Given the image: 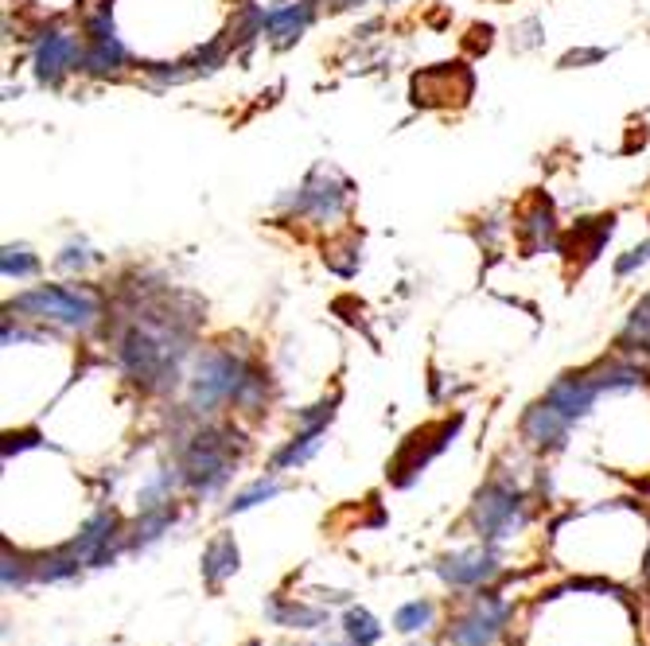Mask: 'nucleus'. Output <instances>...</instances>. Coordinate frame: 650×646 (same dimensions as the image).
I'll return each instance as SVG.
<instances>
[{"label":"nucleus","instance_id":"obj_19","mask_svg":"<svg viewBox=\"0 0 650 646\" xmlns=\"http://www.w3.org/2000/svg\"><path fill=\"white\" fill-rule=\"evenodd\" d=\"M176 522V506H156V510H141L133 534H129V549H141V545H152L156 538H164V530Z\"/></svg>","mask_w":650,"mask_h":646},{"label":"nucleus","instance_id":"obj_34","mask_svg":"<svg viewBox=\"0 0 650 646\" xmlns=\"http://www.w3.org/2000/svg\"><path fill=\"white\" fill-rule=\"evenodd\" d=\"M39 436L36 432H20V436H8V444H4V460H12V452H24V448H36Z\"/></svg>","mask_w":650,"mask_h":646},{"label":"nucleus","instance_id":"obj_17","mask_svg":"<svg viewBox=\"0 0 650 646\" xmlns=\"http://www.w3.org/2000/svg\"><path fill=\"white\" fill-rule=\"evenodd\" d=\"M604 394H631V390H639L643 382H647V374L635 366V362L627 359H612L604 362V366H596L592 374H588Z\"/></svg>","mask_w":650,"mask_h":646},{"label":"nucleus","instance_id":"obj_25","mask_svg":"<svg viewBox=\"0 0 650 646\" xmlns=\"http://www.w3.org/2000/svg\"><path fill=\"white\" fill-rule=\"evenodd\" d=\"M82 565H86V561H82V557H74L71 549L63 545L59 553H47V557H43V565L36 569V576H39V580H47V584H55V580H74Z\"/></svg>","mask_w":650,"mask_h":646},{"label":"nucleus","instance_id":"obj_26","mask_svg":"<svg viewBox=\"0 0 650 646\" xmlns=\"http://www.w3.org/2000/svg\"><path fill=\"white\" fill-rule=\"evenodd\" d=\"M0 269H4V277L12 281H24V277H36L39 273V261L36 253L28 250V246H4V253H0Z\"/></svg>","mask_w":650,"mask_h":646},{"label":"nucleus","instance_id":"obj_21","mask_svg":"<svg viewBox=\"0 0 650 646\" xmlns=\"http://www.w3.org/2000/svg\"><path fill=\"white\" fill-rule=\"evenodd\" d=\"M518 234H522V242L530 246V250H542L553 242V234H557V226H553V211H549V203H538L530 215L518 222Z\"/></svg>","mask_w":650,"mask_h":646},{"label":"nucleus","instance_id":"obj_11","mask_svg":"<svg viewBox=\"0 0 650 646\" xmlns=\"http://www.w3.org/2000/svg\"><path fill=\"white\" fill-rule=\"evenodd\" d=\"M436 573L452 588H483L487 580L499 576V557L491 549H464L456 557H444L436 565Z\"/></svg>","mask_w":650,"mask_h":646},{"label":"nucleus","instance_id":"obj_15","mask_svg":"<svg viewBox=\"0 0 650 646\" xmlns=\"http://www.w3.org/2000/svg\"><path fill=\"white\" fill-rule=\"evenodd\" d=\"M265 615L277 623V627H296V631H316L327 623L324 608H308V604H292L285 596H269L265 600Z\"/></svg>","mask_w":650,"mask_h":646},{"label":"nucleus","instance_id":"obj_4","mask_svg":"<svg viewBox=\"0 0 650 646\" xmlns=\"http://www.w3.org/2000/svg\"><path fill=\"white\" fill-rule=\"evenodd\" d=\"M471 526H475V534L487 541V545L506 541L510 534H518V530L526 526V495H522L510 479H491V483L475 495Z\"/></svg>","mask_w":650,"mask_h":646},{"label":"nucleus","instance_id":"obj_27","mask_svg":"<svg viewBox=\"0 0 650 646\" xmlns=\"http://www.w3.org/2000/svg\"><path fill=\"white\" fill-rule=\"evenodd\" d=\"M433 604L429 600H413V604H401L398 615H394V627H398L401 635H417V631H425L429 623H433Z\"/></svg>","mask_w":650,"mask_h":646},{"label":"nucleus","instance_id":"obj_31","mask_svg":"<svg viewBox=\"0 0 650 646\" xmlns=\"http://www.w3.org/2000/svg\"><path fill=\"white\" fill-rule=\"evenodd\" d=\"M32 580V565H24L20 557H12L8 549H4V588L12 592V588H24Z\"/></svg>","mask_w":650,"mask_h":646},{"label":"nucleus","instance_id":"obj_23","mask_svg":"<svg viewBox=\"0 0 650 646\" xmlns=\"http://www.w3.org/2000/svg\"><path fill=\"white\" fill-rule=\"evenodd\" d=\"M180 479H183L180 467H160V471L145 483V491H141V510H156V506L172 503V487H176Z\"/></svg>","mask_w":650,"mask_h":646},{"label":"nucleus","instance_id":"obj_8","mask_svg":"<svg viewBox=\"0 0 650 646\" xmlns=\"http://www.w3.org/2000/svg\"><path fill=\"white\" fill-rule=\"evenodd\" d=\"M129 63V51L113 28V16H109V4H102L90 20H86V55H82V67L90 74H117Z\"/></svg>","mask_w":650,"mask_h":646},{"label":"nucleus","instance_id":"obj_7","mask_svg":"<svg viewBox=\"0 0 650 646\" xmlns=\"http://www.w3.org/2000/svg\"><path fill=\"white\" fill-rule=\"evenodd\" d=\"M121 545H129V538L121 534V518L113 510H98L67 549H71L74 557H82L90 569H106V565L117 561Z\"/></svg>","mask_w":650,"mask_h":646},{"label":"nucleus","instance_id":"obj_35","mask_svg":"<svg viewBox=\"0 0 650 646\" xmlns=\"http://www.w3.org/2000/svg\"><path fill=\"white\" fill-rule=\"evenodd\" d=\"M600 59H604V51H573V55H565L561 67H573V63H600Z\"/></svg>","mask_w":650,"mask_h":646},{"label":"nucleus","instance_id":"obj_20","mask_svg":"<svg viewBox=\"0 0 650 646\" xmlns=\"http://www.w3.org/2000/svg\"><path fill=\"white\" fill-rule=\"evenodd\" d=\"M320 436H324V432H316V429H300V432H296V436H292V440H289V444H285V448H281V452L273 456V467H277V471H285V467H300V464H308V460H312V456L320 452V444H324Z\"/></svg>","mask_w":650,"mask_h":646},{"label":"nucleus","instance_id":"obj_6","mask_svg":"<svg viewBox=\"0 0 650 646\" xmlns=\"http://www.w3.org/2000/svg\"><path fill=\"white\" fill-rule=\"evenodd\" d=\"M460 425H464V417L456 413L452 421H440V425H433V429L413 432V436L401 444L398 456H394L390 479H394L398 487H413V479H417V475L429 467V460H433V456H440V452L448 448V440L460 432Z\"/></svg>","mask_w":650,"mask_h":646},{"label":"nucleus","instance_id":"obj_1","mask_svg":"<svg viewBox=\"0 0 650 646\" xmlns=\"http://www.w3.org/2000/svg\"><path fill=\"white\" fill-rule=\"evenodd\" d=\"M234 432L199 429L180 444V475L183 483L199 495H215L234 471Z\"/></svg>","mask_w":650,"mask_h":646},{"label":"nucleus","instance_id":"obj_5","mask_svg":"<svg viewBox=\"0 0 650 646\" xmlns=\"http://www.w3.org/2000/svg\"><path fill=\"white\" fill-rule=\"evenodd\" d=\"M506 623H510V604L503 596L495 592L475 596V604L448 627V646H495Z\"/></svg>","mask_w":650,"mask_h":646},{"label":"nucleus","instance_id":"obj_37","mask_svg":"<svg viewBox=\"0 0 650 646\" xmlns=\"http://www.w3.org/2000/svg\"><path fill=\"white\" fill-rule=\"evenodd\" d=\"M390 4H398V0H390Z\"/></svg>","mask_w":650,"mask_h":646},{"label":"nucleus","instance_id":"obj_18","mask_svg":"<svg viewBox=\"0 0 650 646\" xmlns=\"http://www.w3.org/2000/svg\"><path fill=\"white\" fill-rule=\"evenodd\" d=\"M615 234V218L604 215V218H588V222H577V230H573V257L580 253V261H596V253L608 246V238Z\"/></svg>","mask_w":650,"mask_h":646},{"label":"nucleus","instance_id":"obj_22","mask_svg":"<svg viewBox=\"0 0 650 646\" xmlns=\"http://www.w3.org/2000/svg\"><path fill=\"white\" fill-rule=\"evenodd\" d=\"M265 401H269V374L250 362V370H246V378H242V386H238V394H234V405L257 413Z\"/></svg>","mask_w":650,"mask_h":646},{"label":"nucleus","instance_id":"obj_10","mask_svg":"<svg viewBox=\"0 0 650 646\" xmlns=\"http://www.w3.org/2000/svg\"><path fill=\"white\" fill-rule=\"evenodd\" d=\"M82 55H86V43H78L67 32H47L36 43V78L43 86H59L67 71L82 67Z\"/></svg>","mask_w":650,"mask_h":646},{"label":"nucleus","instance_id":"obj_2","mask_svg":"<svg viewBox=\"0 0 650 646\" xmlns=\"http://www.w3.org/2000/svg\"><path fill=\"white\" fill-rule=\"evenodd\" d=\"M250 370V359H242L230 347H211L195 359L191 374V413H215L218 405H234V394Z\"/></svg>","mask_w":650,"mask_h":646},{"label":"nucleus","instance_id":"obj_28","mask_svg":"<svg viewBox=\"0 0 650 646\" xmlns=\"http://www.w3.org/2000/svg\"><path fill=\"white\" fill-rule=\"evenodd\" d=\"M281 495V483L277 479H257L253 487H246L242 495H234V503H230V514H242V510H253V506L269 503V499H277Z\"/></svg>","mask_w":650,"mask_h":646},{"label":"nucleus","instance_id":"obj_3","mask_svg":"<svg viewBox=\"0 0 650 646\" xmlns=\"http://www.w3.org/2000/svg\"><path fill=\"white\" fill-rule=\"evenodd\" d=\"M8 312H24L28 320H55L74 331H86L98 320V300L86 288L67 285H39L8 304Z\"/></svg>","mask_w":650,"mask_h":646},{"label":"nucleus","instance_id":"obj_13","mask_svg":"<svg viewBox=\"0 0 650 646\" xmlns=\"http://www.w3.org/2000/svg\"><path fill=\"white\" fill-rule=\"evenodd\" d=\"M600 386L588 378V374H565V378H557L549 390H545V401L561 413V417H569L573 425L584 421L588 413H592V405L600 401Z\"/></svg>","mask_w":650,"mask_h":646},{"label":"nucleus","instance_id":"obj_14","mask_svg":"<svg viewBox=\"0 0 650 646\" xmlns=\"http://www.w3.org/2000/svg\"><path fill=\"white\" fill-rule=\"evenodd\" d=\"M569 432H573V421L561 417L549 401H538V405H530V409L522 413V436H526L534 448H561V444L569 440Z\"/></svg>","mask_w":650,"mask_h":646},{"label":"nucleus","instance_id":"obj_30","mask_svg":"<svg viewBox=\"0 0 650 646\" xmlns=\"http://www.w3.org/2000/svg\"><path fill=\"white\" fill-rule=\"evenodd\" d=\"M335 405H339V397H327V401H320V405H308V409H300V417H296V425H300V429L327 432V425H331V417H335Z\"/></svg>","mask_w":650,"mask_h":646},{"label":"nucleus","instance_id":"obj_36","mask_svg":"<svg viewBox=\"0 0 650 646\" xmlns=\"http://www.w3.org/2000/svg\"><path fill=\"white\" fill-rule=\"evenodd\" d=\"M347 4H362V0H343V8H347Z\"/></svg>","mask_w":650,"mask_h":646},{"label":"nucleus","instance_id":"obj_12","mask_svg":"<svg viewBox=\"0 0 650 646\" xmlns=\"http://www.w3.org/2000/svg\"><path fill=\"white\" fill-rule=\"evenodd\" d=\"M316 20V0H289V4H273L261 12V28L277 47H292Z\"/></svg>","mask_w":650,"mask_h":646},{"label":"nucleus","instance_id":"obj_33","mask_svg":"<svg viewBox=\"0 0 650 646\" xmlns=\"http://www.w3.org/2000/svg\"><path fill=\"white\" fill-rule=\"evenodd\" d=\"M647 261H650V242H643L639 250H631L627 257H619V261H615V277H631V273H635V269H643Z\"/></svg>","mask_w":650,"mask_h":646},{"label":"nucleus","instance_id":"obj_9","mask_svg":"<svg viewBox=\"0 0 650 646\" xmlns=\"http://www.w3.org/2000/svg\"><path fill=\"white\" fill-rule=\"evenodd\" d=\"M343 203H347V180H339V176L327 172V168H316V172L304 180V187L296 191L292 211H296V215L316 218V222H327V218H335L343 211Z\"/></svg>","mask_w":650,"mask_h":646},{"label":"nucleus","instance_id":"obj_29","mask_svg":"<svg viewBox=\"0 0 650 646\" xmlns=\"http://www.w3.org/2000/svg\"><path fill=\"white\" fill-rule=\"evenodd\" d=\"M623 343H639L643 351H650V296H643L627 320V331H623Z\"/></svg>","mask_w":650,"mask_h":646},{"label":"nucleus","instance_id":"obj_32","mask_svg":"<svg viewBox=\"0 0 650 646\" xmlns=\"http://www.w3.org/2000/svg\"><path fill=\"white\" fill-rule=\"evenodd\" d=\"M94 257H90V246L86 242H71L67 250H63V257H59V269H67V273H74V269H86Z\"/></svg>","mask_w":650,"mask_h":646},{"label":"nucleus","instance_id":"obj_16","mask_svg":"<svg viewBox=\"0 0 650 646\" xmlns=\"http://www.w3.org/2000/svg\"><path fill=\"white\" fill-rule=\"evenodd\" d=\"M238 541L230 538V534H222V538H215L207 549H203V580L211 584V588H218L222 580H230V576L238 573Z\"/></svg>","mask_w":650,"mask_h":646},{"label":"nucleus","instance_id":"obj_24","mask_svg":"<svg viewBox=\"0 0 650 646\" xmlns=\"http://www.w3.org/2000/svg\"><path fill=\"white\" fill-rule=\"evenodd\" d=\"M343 631H347V643H351V646H374L378 639H382L378 619H374L366 608L347 611V615H343Z\"/></svg>","mask_w":650,"mask_h":646}]
</instances>
